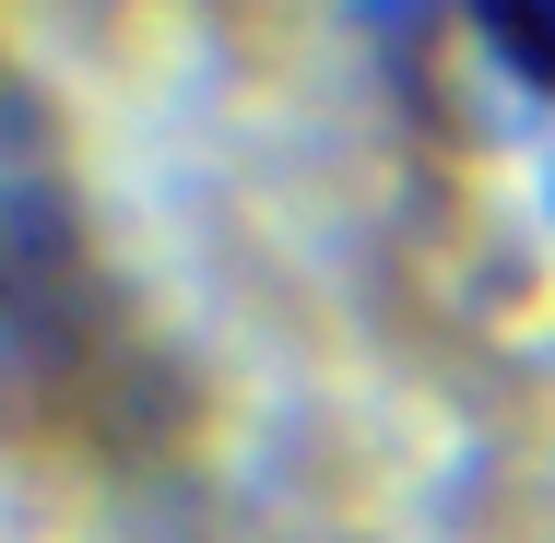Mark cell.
Instances as JSON below:
<instances>
[{
  "instance_id": "obj_1",
  "label": "cell",
  "mask_w": 555,
  "mask_h": 543,
  "mask_svg": "<svg viewBox=\"0 0 555 543\" xmlns=\"http://www.w3.org/2000/svg\"><path fill=\"white\" fill-rule=\"evenodd\" d=\"M190 414H202L190 366L107 260L36 72L0 48V461L154 473L190 437Z\"/></svg>"
},
{
  "instance_id": "obj_2",
  "label": "cell",
  "mask_w": 555,
  "mask_h": 543,
  "mask_svg": "<svg viewBox=\"0 0 555 543\" xmlns=\"http://www.w3.org/2000/svg\"><path fill=\"white\" fill-rule=\"evenodd\" d=\"M390 107L461 202H520L555 248V0H366Z\"/></svg>"
}]
</instances>
